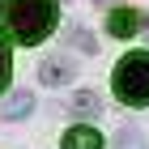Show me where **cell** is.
Masks as SVG:
<instances>
[{"instance_id":"obj_1","label":"cell","mask_w":149,"mask_h":149,"mask_svg":"<svg viewBox=\"0 0 149 149\" xmlns=\"http://www.w3.org/2000/svg\"><path fill=\"white\" fill-rule=\"evenodd\" d=\"M0 22L13 43L34 47L56 30V0H0Z\"/></svg>"},{"instance_id":"obj_2","label":"cell","mask_w":149,"mask_h":149,"mask_svg":"<svg viewBox=\"0 0 149 149\" xmlns=\"http://www.w3.org/2000/svg\"><path fill=\"white\" fill-rule=\"evenodd\" d=\"M111 90L124 107H149V51H128L115 64Z\"/></svg>"},{"instance_id":"obj_3","label":"cell","mask_w":149,"mask_h":149,"mask_svg":"<svg viewBox=\"0 0 149 149\" xmlns=\"http://www.w3.org/2000/svg\"><path fill=\"white\" fill-rule=\"evenodd\" d=\"M64 149H102V136L94 132L90 124H77V128H68L64 132V141H60Z\"/></svg>"},{"instance_id":"obj_4","label":"cell","mask_w":149,"mask_h":149,"mask_svg":"<svg viewBox=\"0 0 149 149\" xmlns=\"http://www.w3.org/2000/svg\"><path fill=\"white\" fill-rule=\"evenodd\" d=\"M107 30H111L115 38H132V34L141 30V17H136L132 9H115L111 17H107Z\"/></svg>"},{"instance_id":"obj_5","label":"cell","mask_w":149,"mask_h":149,"mask_svg":"<svg viewBox=\"0 0 149 149\" xmlns=\"http://www.w3.org/2000/svg\"><path fill=\"white\" fill-rule=\"evenodd\" d=\"M34 111V98H30V90H17L4 98V107H0V119H26V115Z\"/></svg>"},{"instance_id":"obj_6","label":"cell","mask_w":149,"mask_h":149,"mask_svg":"<svg viewBox=\"0 0 149 149\" xmlns=\"http://www.w3.org/2000/svg\"><path fill=\"white\" fill-rule=\"evenodd\" d=\"M68 111L77 115V119H98V111H102V102H98V94L94 90H81L68 98Z\"/></svg>"},{"instance_id":"obj_7","label":"cell","mask_w":149,"mask_h":149,"mask_svg":"<svg viewBox=\"0 0 149 149\" xmlns=\"http://www.w3.org/2000/svg\"><path fill=\"white\" fill-rule=\"evenodd\" d=\"M38 77H43V85H64V81H72V64L60 60V56H51V60H43Z\"/></svg>"},{"instance_id":"obj_8","label":"cell","mask_w":149,"mask_h":149,"mask_svg":"<svg viewBox=\"0 0 149 149\" xmlns=\"http://www.w3.org/2000/svg\"><path fill=\"white\" fill-rule=\"evenodd\" d=\"M111 149H145V136H141V128H119V136H115Z\"/></svg>"},{"instance_id":"obj_9","label":"cell","mask_w":149,"mask_h":149,"mask_svg":"<svg viewBox=\"0 0 149 149\" xmlns=\"http://www.w3.org/2000/svg\"><path fill=\"white\" fill-rule=\"evenodd\" d=\"M9 72H13V56H9V38L0 34V94L9 85Z\"/></svg>"},{"instance_id":"obj_10","label":"cell","mask_w":149,"mask_h":149,"mask_svg":"<svg viewBox=\"0 0 149 149\" xmlns=\"http://www.w3.org/2000/svg\"><path fill=\"white\" fill-rule=\"evenodd\" d=\"M68 38H72V47H81V51H94V38L85 34L81 26H72V30H68Z\"/></svg>"}]
</instances>
